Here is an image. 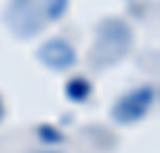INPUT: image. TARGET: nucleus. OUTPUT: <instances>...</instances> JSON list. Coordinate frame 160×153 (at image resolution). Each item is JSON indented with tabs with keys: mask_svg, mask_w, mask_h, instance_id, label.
<instances>
[{
	"mask_svg": "<svg viewBox=\"0 0 160 153\" xmlns=\"http://www.w3.org/2000/svg\"><path fill=\"white\" fill-rule=\"evenodd\" d=\"M0 117H2V103H0Z\"/></svg>",
	"mask_w": 160,
	"mask_h": 153,
	"instance_id": "7",
	"label": "nucleus"
},
{
	"mask_svg": "<svg viewBox=\"0 0 160 153\" xmlns=\"http://www.w3.org/2000/svg\"><path fill=\"white\" fill-rule=\"evenodd\" d=\"M153 100H155V89H151V86H141L136 91L127 93V96H122L112 108L115 122H120V125L139 122L148 113V108L153 105Z\"/></svg>",
	"mask_w": 160,
	"mask_h": 153,
	"instance_id": "2",
	"label": "nucleus"
},
{
	"mask_svg": "<svg viewBox=\"0 0 160 153\" xmlns=\"http://www.w3.org/2000/svg\"><path fill=\"white\" fill-rule=\"evenodd\" d=\"M38 132H41V139H43V141H60V139H62V134L58 132V129H53V127H46V125L41 127Z\"/></svg>",
	"mask_w": 160,
	"mask_h": 153,
	"instance_id": "6",
	"label": "nucleus"
},
{
	"mask_svg": "<svg viewBox=\"0 0 160 153\" xmlns=\"http://www.w3.org/2000/svg\"><path fill=\"white\" fill-rule=\"evenodd\" d=\"M132 41V31L124 22L120 19H108L98 27V38H96V55L103 62L115 60L117 55H122L129 48Z\"/></svg>",
	"mask_w": 160,
	"mask_h": 153,
	"instance_id": "1",
	"label": "nucleus"
},
{
	"mask_svg": "<svg viewBox=\"0 0 160 153\" xmlns=\"http://www.w3.org/2000/svg\"><path fill=\"white\" fill-rule=\"evenodd\" d=\"M65 91L72 100H86V96L91 93V84L86 79H81V77H74L72 81H67Z\"/></svg>",
	"mask_w": 160,
	"mask_h": 153,
	"instance_id": "4",
	"label": "nucleus"
},
{
	"mask_svg": "<svg viewBox=\"0 0 160 153\" xmlns=\"http://www.w3.org/2000/svg\"><path fill=\"white\" fill-rule=\"evenodd\" d=\"M67 5H69V0H46V14H48V19H60L62 14H65Z\"/></svg>",
	"mask_w": 160,
	"mask_h": 153,
	"instance_id": "5",
	"label": "nucleus"
},
{
	"mask_svg": "<svg viewBox=\"0 0 160 153\" xmlns=\"http://www.w3.org/2000/svg\"><path fill=\"white\" fill-rule=\"evenodd\" d=\"M36 58H38L46 67H50L55 72H62V69H67V67L74 65L77 53H74V48L69 46L65 38H50L36 50Z\"/></svg>",
	"mask_w": 160,
	"mask_h": 153,
	"instance_id": "3",
	"label": "nucleus"
}]
</instances>
